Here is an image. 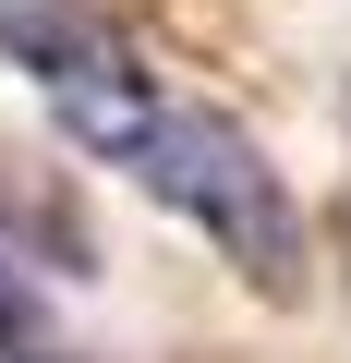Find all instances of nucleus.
I'll return each instance as SVG.
<instances>
[{
    "label": "nucleus",
    "instance_id": "1",
    "mask_svg": "<svg viewBox=\"0 0 351 363\" xmlns=\"http://www.w3.org/2000/svg\"><path fill=\"white\" fill-rule=\"evenodd\" d=\"M0 61L37 85V109L97 169H121L145 206H169L182 230H206V255H230L243 291L303 303V279H315L303 267V206L267 169V145L218 97H182L97 0H0Z\"/></svg>",
    "mask_w": 351,
    "mask_h": 363
},
{
    "label": "nucleus",
    "instance_id": "2",
    "mask_svg": "<svg viewBox=\"0 0 351 363\" xmlns=\"http://www.w3.org/2000/svg\"><path fill=\"white\" fill-rule=\"evenodd\" d=\"M25 315H37V303H25V291H13V267H0V339H13V327H25Z\"/></svg>",
    "mask_w": 351,
    "mask_h": 363
}]
</instances>
